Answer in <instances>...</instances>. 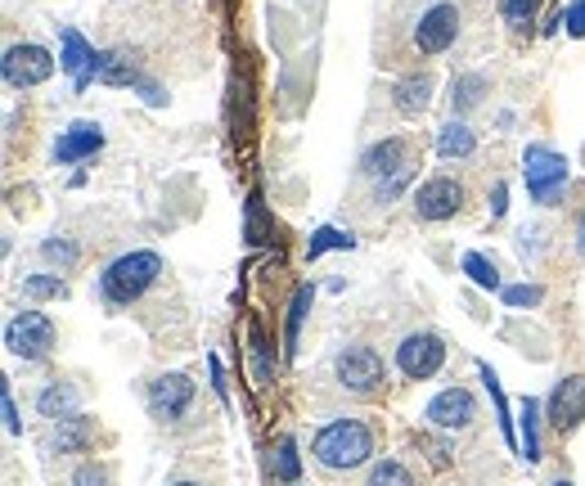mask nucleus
Segmentation results:
<instances>
[{
  "mask_svg": "<svg viewBox=\"0 0 585 486\" xmlns=\"http://www.w3.org/2000/svg\"><path fill=\"white\" fill-rule=\"evenodd\" d=\"M374 446H378V432L365 419H333L311 437V455L329 473H352V468L369 464Z\"/></svg>",
  "mask_w": 585,
  "mask_h": 486,
  "instance_id": "1",
  "label": "nucleus"
},
{
  "mask_svg": "<svg viewBox=\"0 0 585 486\" xmlns=\"http://www.w3.org/2000/svg\"><path fill=\"white\" fill-rule=\"evenodd\" d=\"M163 279V257L150 253V248H140V253H122L104 266L100 275V298L109 307H131L135 298H144L150 288Z\"/></svg>",
  "mask_w": 585,
  "mask_h": 486,
  "instance_id": "2",
  "label": "nucleus"
},
{
  "mask_svg": "<svg viewBox=\"0 0 585 486\" xmlns=\"http://www.w3.org/2000/svg\"><path fill=\"white\" fill-rule=\"evenodd\" d=\"M567 158L559 150H550V144H527V154H522V180H527V194L541 208H554L563 199V189H567Z\"/></svg>",
  "mask_w": 585,
  "mask_h": 486,
  "instance_id": "3",
  "label": "nucleus"
},
{
  "mask_svg": "<svg viewBox=\"0 0 585 486\" xmlns=\"http://www.w3.org/2000/svg\"><path fill=\"white\" fill-rule=\"evenodd\" d=\"M333 378H338L343 393L369 401V397H378L383 387H387V365H383V356L374 347L352 343V347H343V352L333 356Z\"/></svg>",
  "mask_w": 585,
  "mask_h": 486,
  "instance_id": "4",
  "label": "nucleus"
},
{
  "mask_svg": "<svg viewBox=\"0 0 585 486\" xmlns=\"http://www.w3.org/2000/svg\"><path fill=\"white\" fill-rule=\"evenodd\" d=\"M55 320L45 316V311H19L10 324H5V347H10V356H23V361H45L51 356V347H55Z\"/></svg>",
  "mask_w": 585,
  "mask_h": 486,
  "instance_id": "5",
  "label": "nucleus"
},
{
  "mask_svg": "<svg viewBox=\"0 0 585 486\" xmlns=\"http://www.w3.org/2000/svg\"><path fill=\"white\" fill-rule=\"evenodd\" d=\"M460 36V5L455 0H432V5L419 14L415 23V51L419 55H446Z\"/></svg>",
  "mask_w": 585,
  "mask_h": 486,
  "instance_id": "6",
  "label": "nucleus"
},
{
  "mask_svg": "<svg viewBox=\"0 0 585 486\" xmlns=\"http://www.w3.org/2000/svg\"><path fill=\"white\" fill-rule=\"evenodd\" d=\"M446 365V343L437 333L419 329V333H406L401 343H397V369L410 378V383H423L432 378L437 369Z\"/></svg>",
  "mask_w": 585,
  "mask_h": 486,
  "instance_id": "7",
  "label": "nucleus"
},
{
  "mask_svg": "<svg viewBox=\"0 0 585 486\" xmlns=\"http://www.w3.org/2000/svg\"><path fill=\"white\" fill-rule=\"evenodd\" d=\"M194 397H199V383H194L189 374H158L150 383V393H144V401H150V415L163 419V423H176L189 415Z\"/></svg>",
  "mask_w": 585,
  "mask_h": 486,
  "instance_id": "8",
  "label": "nucleus"
},
{
  "mask_svg": "<svg viewBox=\"0 0 585 486\" xmlns=\"http://www.w3.org/2000/svg\"><path fill=\"white\" fill-rule=\"evenodd\" d=\"M0 73H5V86H14V90H32V86H41V81H51V73H55V59H51V51L45 45H10L5 51V59H0Z\"/></svg>",
  "mask_w": 585,
  "mask_h": 486,
  "instance_id": "9",
  "label": "nucleus"
},
{
  "mask_svg": "<svg viewBox=\"0 0 585 486\" xmlns=\"http://www.w3.org/2000/svg\"><path fill=\"white\" fill-rule=\"evenodd\" d=\"M415 217L419 221H451L464 208V185L455 176H432L415 189Z\"/></svg>",
  "mask_w": 585,
  "mask_h": 486,
  "instance_id": "10",
  "label": "nucleus"
},
{
  "mask_svg": "<svg viewBox=\"0 0 585 486\" xmlns=\"http://www.w3.org/2000/svg\"><path fill=\"white\" fill-rule=\"evenodd\" d=\"M423 419L437 432H460V428H468L477 419V397L468 393V387H442V393L428 401Z\"/></svg>",
  "mask_w": 585,
  "mask_h": 486,
  "instance_id": "11",
  "label": "nucleus"
},
{
  "mask_svg": "<svg viewBox=\"0 0 585 486\" xmlns=\"http://www.w3.org/2000/svg\"><path fill=\"white\" fill-rule=\"evenodd\" d=\"M545 415L554 432H576L585 419V374H567L554 383V393L545 397Z\"/></svg>",
  "mask_w": 585,
  "mask_h": 486,
  "instance_id": "12",
  "label": "nucleus"
},
{
  "mask_svg": "<svg viewBox=\"0 0 585 486\" xmlns=\"http://www.w3.org/2000/svg\"><path fill=\"white\" fill-rule=\"evenodd\" d=\"M104 150V126L100 122H73L68 131H59L55 140V163L59 167H73V163H86Z\"/></svg>",
  "mask_w": 585,
  "mask_h": 486,
  "instance_id": "13",
  "label": "nucleus"
},
{
  "mask_svg": "<svg viewBox=\"0 0 585 486\" xmlns=\"http://www.w3.org/2000/svg\"><path fill=\"white\" fill-rule=\"evenodd\" d=\"M410 163V140L406 135H387V140H374L369 150L361 154V176L369 180H383V176H393Z\"/></svg>",
  "mask_w": 585,
  "mask_h": 486,
  "instance_id": "14",
  "label": "nucleus"
},
{
  "mask_svg": "<svg viewBox=\"0 0 585 486\" xmlns=\"http://www.w3.org/2000/svg\"><path fill=\"white\" fill-rule=\"evenodd\" d=\"M432 90H437L432 73H410V77H401V81L393 86V109H397L401 118H419V113H428V104H432Z\"/></svg>",
  "mask_w": 585,
  "mask_h": 486,
  "instance_id": "15",
  "label": "nucleus"
},
{
  "mask_svg": "<svg viewBox=\"0 0 585 486\" xmlns=\"http://www.w3.org/2000/svg\"><path fill=\"white\" fill-rule=\"evenodd\" d=\"M77 406H81V393H77L73 383H59V378H55V383H45L41 393H36V415H41V419H51V423L81 415Z\"/></svg>",
  "mask_w": 585,
  "mask_h": 486,
  "instance_id": "16",
  "label": "nucleus"
},
{
  "mask_svg": "<svg viewBox=\"0 0 585 486\" xmlns=\"http://www.w3.org/2000/svg\"><path fill=\"white\" fill-rule=\"evenodd\" d=\"M95 442V423L86 415H73V419H59L55 423V437H51V451L59 455H77V451H90Z\"/></svg>",
  "mask_w": 585,
  "mask_h": 486,
  "instance_id": "17",
  "label": "nucleus"
},
{
  "mask_svg": "<svg viewBox=\"0 0 585 486\" xmlns=\"http://www.w3.org/2000/svg\"><path fill=\"white\" fill-rule=\"evenodd\" d=\"M473 150H477V135H473L464 122H446L442 131H437V154H442L446 163L473 158Z\"/></svg>",
  "mask_w": 585,
  "mask_h": 486,
  "instance_id": "18",
  "label": "nucleus"
},
{
  "mask_svg": "<svg viewBox=\"0 0 585 486\" xmlns=\"http://www.w3.org/2000/svg\"><path fill=\"white\" fill-rule=\"evenodd\" d=\"M486 90H492V81H486L482 73H460V77L451 81V109H455V113H473V109L482 104Z\"/></svg>",
  "mask_w": 585,
  "mask_h": 486,
  "instance_id": "19",
  "label": "nucleus"
},
{
  "mask_svg": "<svg viewBox=\"0 0 585 486\" xmlns=\"http://www.w3.org/2000/svg\"><path fill=\"white\" fill-rule=\"evenodd\" d=\"M90 59H95V51L86 45V36L77 32V27H64V55H59V68L64 73H73V81L90 68Z\"/></svg>",
  "mask_w": 585,
  "mask_h": 486,
  "instance_id": "20",
  "label": "nucleus"
},
{
  "mask_svg": "<svg viewBox=\"0 0 585 486\" xmlns=\"http://www.w3.org/2000/svg\"><path fill=\"white\" fill-rule=\"evenodd\" d=\"M271 468H275V482H298V473H302V460H298V442L292 437H279L275 442V451H271Z\"/></svg>",
  "mask_w": 585,
  "mask_h": 486,
  "instance_id": "21",
  "label": "nucleus"
},
{
  "mask_svg": "<svg viewBox=\"0 0 585 486\" xmlns=\"http://www.w3.org/2000/svg\"><path fill=\"white\" fill-rule=\"evenodd\" d=\"M311 298H316V288H311V284H302L298 294H292V307H288V329H284L288 356L298 352V333H302V320H307V311H311Z\"/></svg>",
  "mask_w": 585,
  "mask_h": 486,
  "instance_id": "22",
  "label": "nucleus"
},
{
  "mask_svg": "<svg viewBox=\"0 0 585 486\" xmlns=\"http://www.w3.org/2000/svg\"><path fill=\"white\" fill-rule=\"evenodd\" d=\"M536 419H541V401L527 397L522 401V455H527V464L541 460V423Z\"/></svg>",
  "mask_w": 585,
  "mask_h": 486,
  "instance_id": "23",
  "label": "nucleus"
},
{
  "mask_svg": "<svg viewBox=\"0 0 585 486\" xmlns=\"http://www.w3.org/2000/svg\"><path fill=\"white\" fill-rule=\"evenodd\" d=\"M41 257L51 262V266H59V275H64V270H73L81 262V248H77L73 239H64V234H51V239H41Z\"/></svg>",
  "mask_w": 585,
  "mask_h": 486,
  "instance_id": "24",
  "label": "nucleus"
},
{
  "mask_svg": "<svg viewBox=\"0 0 585 486\" xmlns=\"http://www.w3.org/2000/svg\"><path fill=\"white\" fill-rule=\"evenodd\" d=\"M365 486H419L415 482V473L406 468V464H397V460H378L374 468H369V482Z\"/></svg>",
  "mask_w": 585,
  "mask_h": 486,
  "instance_id": "25",
  "label": "nucleus"
},
{
  "mask_svg": "<svg viewBox=\"0 0 585 486\" xmlns=\"http://www.w3.org/2000/svg\"><path fill=\"white\" fill-rule=\"evenodd\" d=\"M415 446L428 455L432 468H446V464L455 460V446L446 442V437H437V432H415Z\"/></svg>",
  "mask_w": 585,
  "mask_h": 486,
  "instance_id": "26",
  "label": "nucleus"
},
{
  "mask_svg": "<svg viewBox=\"0 0 585 486\" xmlns=\"http://www.w3.org/2000/svg\"><path fill=\"white\" fill-rule=\"evenodd\" d=\"M329 248H356V239H352L347 230H333V225H324V230H316V239H311V248H307V257L316 262V257H324Z\"/></svg>",
  "mask_w": 585,
  "mask_h": 486,
  "instance_id": "27",
  "label": "nucleus"
},
{
  "mask_svg": "<svg viewBox=\"0 0 585 486\" xmlns=\"http://www.w3.org/2000/svg\"><path fill=\"white\" fill-rule=\"evenodd\" d=\"M464 275H468L477 288H500V270H496V262H486L482 253H468V257H464Z\"/></svg>",
  "mask_w": 585,
  "mask_h": 486,
  "instance_id": "28",
  "label": "nucleus"
},
{
  "mask_svg": "<svg viewBox=\"0 0 585 486\" xmlns=\"http://www.w3.org/2000/svg\"><path fill=\"white\" fill-rule=\"evenodd\" d=\"M541 5L545 0H500V14H505L509 27H527V23H536Z\"/></svg>",
  "mask_w": 585,
  "mask_h": 486,
  "instance_id": "29",
  "label": "nucleus"
},
{
  "mask_svg": "<svg viewBox=\"0 0 585 486\" xmlns=\"http://www.w3.org/2000/svg\"><path fill=\"white\" fill-rule=\"evenodd\" d=\"M23 294H27V298H64L68 284H64L59 275H27V279H23Z\"/></svg>",
  "mask_w": 585,
  "mask_h": 486,
  "instance_id": "30",
  "label": "nucleus"
},
{
  "mask_svg": "<svg viewBox=\"0 0 585 486\" xmlns=\"http://www.w3.org/2000/svg\"><path fill=\"white\" fill-rule=\"evenodd\" d=\"M477 374H482L486 393H492V401H496V410H500V428H505V437L514 442V419H509V406H505V393H500V378L492 374V365H477Z\"/></svg>",
  "mask_w": 585,
  "mask_h": 486,
  "instance_id": "31",
  "label": "nucleus"
},
{
  "mask_svg": "<svg viewBox=\"0 0 585 486\" xmlns=\"http://www.w3.org/2000/svg\"><path fill=\"white\" fill-rule=\"evenodd\" d=\"M410 176H415V163H406V167H401V172H393V176H383V180H378V189H374V203H393L397 194L410 185Z\"/></svg>",
  "mask_w": 585,
  "mask_h": 486,
  "instance_id": "32",
  "label": "nucleus"
},
{
  "mask_svg": "<svg viewBox=\"0 0 585 486\" xmlns=\"http://www.w3.org/2000/svg\"><path fill=\"white\" fill-rule=\"evenodd\" d=\"M541 298H545L541 284H514V288H505V302L509 307H541Z\"/></svg>",
  "mask_w": 585,
  "mask_h": 486,
  "instance_id": "33",
  "label": "nucleus"
},
{
  "mask_svg": "<svg viewBox=\"0 0 585 486\" xmlns=\"http://www.w3.org/2000/svg\"><path fill=\"white\" fill-rule=\"evenodd\" d=\"M68 486H109V468L104 464H81Z\"/></svg>",
  "mask_w": 585,
  "mask_h": 486,
  "instance_id": "34",
  "label": "nucleus"
},
{
  "mask_svg": "<svg viewBox=\"0 0 585 486\" xmlns=\"http://www.w3.org/2000/svg\"><path fill=\"white\" fill-rule=\"evenodd\" d=\"M0 410H5V432L19 437V432H23V419H19V406H14V397H10V387H0Z\"/></svg>",
  "mask_w": 585,
  "mask_h": 486,
  "instance_id": "35",
  "label": "nucleus"
},
{
  "mask_svg": "<svg viewBox=\"0 0 585 486\" xmlns=\"http://www.w3.org/2000/svg\"><path fill=\"white\" fill-rule=\"evenodd\" d=\"M563 23H567V36H585V0H572Z\"/></svg>",
  "mask_w": 585,
  "mask_h": 486,
  "instance_id": "36",
  "label": "nucleus"
},
{
  "mask_svg": "<svg viewBox=\"0 0 585 486\" xmlns=\"http://www.w3.org/2000/svg\"><path fill=\"white\" fill-rule=\"evenodd\" d=\"M135 86H140V95H144V104H154V109H163V104H167V95H163V86H158V81H144V77H140Z\"/></svg>",
  "mask_w": 585,
  "mask_h": 486,
  "instance_id": "37",
  "label": "nucleus"
},
{
  "mask_svg": "<svg viewBox=\"0 0 585 486\" xmlns=\"http://www.w3.org/2000/svg\"><path fill=\"white\" fill-rule=\"evenodd\" d=\"M249 239L262 243V199L253 194V203H249Z\"/></svg>",
  "mask_w": 585,
  "mask_h": 486,
  "instance_id": "38",
  "label": "nucleus"
},
{
  "mask_svg": "<svg viewBox=\"0 0 585 486\" xmlns=\"http://www.w3.org/2000/svg\"><path fill=\"white\" fill-rule=\"evenodd\" d=\"M212 387H217V397L225 401V374H221V365L212 361Z\"/></svg>",
  "mask_w": 585,
  "mask_h": 486,
  "instance_id": "39",
  "label": "nucleus"
},
{
  "mask_svg": "<svg viewBox=\"0 0 585 486\" xmlns=\"http://www.w3.org/2000/svg\"><path fill=\"white\" fill-rule=\"evenodd\" d=\"M492 212L505 217V185H496V194H492Z\"/></svg>",
  "mask_w": 585,
  "mask_h": 486,
  "instance_id": "40",
  "label": "nucleus"
},
{
  "mask_svg": "<svg viewBox=\"0 0 585 486\" xmlns=\"http://www.w3.org/2000/svg\"><path fill=\"white\" fill-rule=\"evenodd\" d=\"M576 253L585 257V212H581V221H576Z\"/></svg>",
  "mask_w": 585,
  "mask_h": 486,
  "instance_id": "41",
  "label": "nucleus"
},
{
  "mask_svg": "<svg viewBox=\"0 0 585 486\" xmlns=\"http://www.w3.org/2000/svg\"><path fill=\"white\" fill-rule=\"evenodd\" d=\"M167 486H203V482H189V477H176V482H167Z\"/></svg>",
  "mask_w": 585,
  "mask_h": 486,
  "instance_id": "42",
  "label": "nucleus"
},
{
  "mask_svg": "<svg viewBox=\"0 0 585 486\" xmlns=\"http://www.w3.org/2000/svg\"><path fill=\"white\" fill-rule=\"evenodd\" d=\"M554 486H572V482H567V477H559V482H554Z\"/></svg>",
  "mask_w": 585,
  "mask_h": 486,
  "instance_id": "43",
  "label": "nucleus"
}]
</instances>
